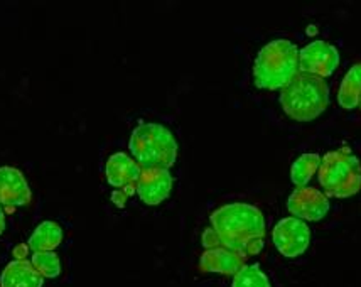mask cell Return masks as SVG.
<instances>
[{
    "label": "cell",
    "mask_w": 361,
    "mask_h": 287,
    "mask_svg": "<svg viewBox=\"0 0 361 287\" xmlns=\"http://www.w3.org/2000/svg\"><path fill=\"white\" fill-rule=\"evenodd\" d=\"M212 228L221 247L243 255L260 254L265 238V216L259 207L245 201H231L221 204L209 215Z\"/></svg>",
    "instance_id": "obj_1"
},
{
    "label": "cell",
    "mask_w": 361,
    "mask_h": 287,
    "mask_svg": "<svg viewBox=\"0 0 361 287\" xmlns=\"http://www.w3.org/2000/svg\"><path fill=\"white\" fill-rule=\"evenodd\" d=\"M281 105L289 117L307 122L329 105L328 81L311 73L299 71L281 92Z\"/></svg>",
    "instance_id": "obj_4"
},
{
    "label": "cell",
    "mask_w": 361,
    "mask_h": 287,
    "mask_svg": "<svg viewBox=\"0 0 361 287\" xmlns=\"http://www.w3.org/2000/svg\"><path fill=\"white\" fill-rule=\"evenodd\" d=\"M63 228L53 220H44L36 226L27 240V247L32 252H51L61 243Z\"/></svg>",
    "instance_id": "obj_14"
},
{
    "label": "cell",
    "mask_w": 361,
    "mask_h": 287,
    "mask_svg": "<svg viewBox=\"0 0 361 287\" xmlns=\"http://www.w3.org/2000/svg\"><path fill=\"white\" fill-rule=\"evenodd\" d=\"M42 284L44 277L25 259L12 260L0 274V287H42Z\"/></svg>",
    "instance_id": "obj_13"
},
{
    "label": "cell",
    "mask_w": 361,
    "mask_h": 287,
    "mask_svg": "<svg viewBox=\"0 0 361 287\" xmlns=\"http://www.w3.org/2000/svg\"><path fill=\"white\" fill-rule=\"evenodd\" d=\"M360 106H361V98H360Z\"/></svg>",
    "instance_id": "obj_21"
},
{
    "label": "cell",
    "mask_w": 361,
    "mask_h": 287,
    "mask_svg": "<svg viewBox=\"0 0 361 287\" xmlns=\"http://www.w3.org/2000/svg\"><path fill=\"white\" fill-rule=\"evenodd\" d=\"M299 73V48L286 37L262 46L253 61V81L259 88H283Z\"/></svg>",
    "instance_id": "obj_2"
},
{
    "label": "cell",
    "mask_w": 361,
    "mask_h": 287,
    "mask_svg": "<svg viewBox=\"0 0 361 287\" xmlns=\"http://www.w3.org/2000/svg\"><path fill=\"white\" fill-rule=\"evenodd\" d=\"M4 230H6V213H4L2 204H0V235L4 233Z\"/></svg>",
    "instance_id": "obj_20"
},
{
    "label": "cell",
    "mask_w": 361,
    "mask_h": 287,
    "mask_svg": "<svg viewBox=\"0 0 361 287\" xmlns=\"http://www.w3.org/2000/svg\"><path fill=\"white\" fill-rule=\"evenodd\" d=\"M31 262L42 277L54 279V277H58L61 274V260H59V255L54 250L34 252Z\"/></svg>",
    "instance_id": "obj_18"
},
{
    "label": "cell",
    "mask_w": 361,
    "mask_h": 287,
    "mask_svg": "<svg viewBox=\"0 0 361 287\" xmlns=\"http://www.w3.org/2000/svg\"><path fill=\"white\" fill-rule=\"evenodd\" d=\"M142 173L140 164L127 152H114L105 164V176L109 184L118 190H126V195L134 191Z\"/></svg>",
    "instance_id": "obj_11"
},
{
    "label": "cell",
    "mask_w": 361,
    "mask_h": 287,
    "mask_svg": "<svg viewBox=\"0 0 361 287\" xmlns=\"http://www.w3.org/2000/svg\"><path fill=\"white\" fill-rule=\"evenodd\" d=\"M339 64V49L328 41H311L299 49V71L324 76L333 75Z\"/></svg>",
    "instance_id": "obj_7"
},
{
    "label": "cell",
    "mask_w": 361,
    "mask_h": 287,
    "mask_svg": "<svg viewBox=\"0 0 361 287\" xmlns=\"http://www.w3.org/2000/svg\"><path fill=\"white\" fill-rule=\"evenodd\" d=\"M321 156L316 152H304L292 162L290 179L295 186H307L312 174L319 169Z\"/></svg>",
    "instance_id": "obj_16"
},
{
    "label": "cell",
    "mask_w": 361,
    "mask_h": 287,
    "mask_svg": "<svg viewBox=\"0 0 361 287\" xmlns=\"http://www.w3.org/2000/svg\"><path fill=\"white\" fill-rule=\"evenodd\" d=\"M287 208L300 220H321L328 215L329 200L324 193L311 186H298L287 198Z\"/></svg>",
    "instance_id": "obj_8"
},
{
    "label": "cell",
    "mask_w": 361,
    "mask_h": 287,
    "mask_svg": "<svg viewBox=\"0 0 361 287\" xmlns=\"http://www.w3.org/2000/svg\"><path fill=\"white\" fill-rule=\"evenodd\" d=\"M361 98V61L355 63L343 76L338 90V102L343 109L351 110L360 105Z\"/></svg>",
    "instance_id": "obj_15"
},
{
    "label": "cell",
    "mask_w": 361,
    "mask_h": 287,
    "mask_svg": "<svg viewBox=\"0 0 361 287\" xmlns=\"http://www.w3.org/2000/svg\"><path fill=\"white\" fill-rule=\"evenodd\" d=\"M174 178L166 168H142L140 178L135 184L137 195L145 204L162 203L173 190Z\"/></svg>",
    "instance_id": "obj_9"
},
{
    "label": "cell",
    "mask_w": 361,
    "mask_h": 287,
    "mask_svg": "<svg viewBox=\"0 0 361 287\" xmlns=\"http://www.w3.org/2000/svg\"><path fill=\"white\" fill-rule=\"evenodd\" d=\"M201 242H203V245H204L206 250H208V248L221 247L220 240H218L216 233H214V230L212 228V226H208V228L203 231V235H201Z\"/></svg>",
    "instance_id": "obj_19"
},
{
    "label": "cell",
    "mask_w": 361,
    "mask_h": 287,
    "mask_svg": "<svg viewBox=\"0 0 361 287\" xmlns=\"http://www.w3.org/2000/svg\"><path fill=\"white\" fill-rule=\"evenodd\" d=\"M319 183L326 195L348 198L361 190V161L350 147L326 152L321 157Z\"/></svg>",
    "instance_id": "obj_5"
},
{
    "label": "cell",
    "mask_w": 361,
    "mask_h": 287,
    "mask_svg": "<svg viewBox=\"0 0 361 287\" xmlns=\"http://www.w3.org/2000/svg\"><path fill=\"white\" fill-rule=\"evenodd\" d=\"M128 147L140 168H173L179 151L173 130L159 122H140L132 130Z\"/></svg>",
    "instance_id": "obj_3"
},
{
    "label": "cell",
    "mask_w": 361,
    "mask_h": 287,
    "mask_svg": "<svg viewBox=\"0 0 361 287\" xmlns=\"http://www.w3.org/2000/svg\"><path fill=\"white\" fill-rule=\"evenodd\" d=\"M231 287H272V284H270L269 276L262 271L259 264H245L233 276Z\"/></svg>",
    "instance_id": "obj_17"
},
{
    "label": "cell",
    "mask_w": 361,
    "mask_h": 287,
    "mask_svg": "<svg viewBox=\"0 0 361 287\" xmlns=\"http://www.w3.org/2000/svg\"><path fill=\"white\" fill-rule=\"evenodd\" d=\"M272 238L277 250L287 259H295L307 250L311 243V228L306 220L298 216H286L274 226Z\"/></svg>",
    "instance_id": "obj_6"
},
{
    "label": "cell",
    "mask_w": 361,
    "mask_h": 287,
    "mask_svg": "<svg viewBox=\"0 0 361 287\" xmlns=\"http://www.w3.org/2000/svg\"><path fill=\"white\" fill-rule=\"evenodd\" d=\"M245 265V257L228 250L226 247H214L203 252L200 259V269L203 272H216L225 276H235Z\"/></svg>",
    "instance_id": "obj_12"
},
{
    "label": "cell",
    "mask_w": 361,
    "mask_h": 287,
    "mask_svg": "<svg viewBox=\"0 0 361 287\" xmlns=\"http://www.w3.org/2000/svg\"><path fill=\"white\" fill-rule=\"evenodd\" d=\"M32 191L20 169L14 166H0V204L25 207L31 203Z\"/></svg>",
    "instance_id": "obj_10"
}]
</instances>
